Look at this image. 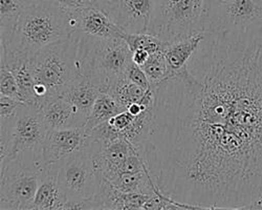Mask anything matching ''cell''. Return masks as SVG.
<instances>
[{"mask_svg": "<svg viewBox=\"0 0 262 210\" xmlns=\"http://www.w3.org/2000/svg\"><path fill=\"white\" fill-rule=\"evenodd\" d=\"M57 164V180L67 200L95 197L100 192L102 176L96 166L90 142L83 149Z\"/></svg>", "mask_w": 262, "mask_h": 210, "instance_id": "7", "label": "cell"}, {"mask_svg": "<svg viewBox=\"0 0 262 210\" xmlns=\"http://www.w3.org/2000/svg\"><path fill=\"white\" fill-rule=\"evenodd\" d=\"M53 2H55L64 11L70 13L95 5L96 0H53Z\"/></svg>", "mask_w": 262, "mask_h": 210, "instance_id": "30", "label": "cell"}, {"mask_svg": "<svg viewBox=\"0 0 262 210\" xmlns=\"http://www.w3.org/2000/svg\"><path fill=\"white\" fill-rule=\"evenodd\" d=\"M108 93L111 94L125 110L131 104H155V88L151 87L148 90L143 89L138 84L131 82L126 75L118 79L109 88Z\"/></svg>", "mask_w": 262, "mask_h": 210, "instance_id": "19", "label": "cell"}, {"mask_svg": "<svg viewBox=\"0 0 262 210\" xmlns=\"http://www.w3.org/2000/svg\"><path fill=\"white\" fill-rule=\"evenodd\" d=\"M123 111L126 110L121 107L119 102L111 94L108 92H103L97 98L91 114L87 118L86 124L84 125V129L89 134L96 126L115 117Z\"/></svg>", "mask_w": 262, "mask_h": 210, "instance_id": "20", "label": "cell"}, {"mask_svg": "<svg viewBox=\"0 0 262 210\" xmlns=\"http://www.w3.org/2000/svg\"><path fill=\"white\" fill-rule=\"evenodd\" d=\"M122 39L128 45L131 52L137 50L147 51L149 54H154L159 51H163L166 47V42L159 37L149 33H123Z\"/></svg>", "mask_w": 262, "mask_h": 210, "instance_id": "24", "label": "cell"}, {"mask_svg": "<svg viewBox=\"0 0 262 210\" xmlns=\"http://www.w3.org/2000/svg\"><path fill=\"white\" fill-rule=\"evenodd\" d=\"M151 196L143 194L123 193L116 188L111 181L104 177L101 179L98 198L101 209L109 210H139L144 209L146 202Z\"/></svg>", "mask_w": 262, "mask_h": 210, "instance_id": "14", "label": "cell"}, {"mask_svg": "<svg viewBox=\"0 0 262 210\" xmlns=\"http://www.w3.org/2000/svg\"><path fill=\"white\" fill-rule=\"evenodd\" d=\"M67 198L64 197L57 180V164L48 166L31 205V210H62Z\"/></svg>", "mask_w": 262, "mask_h": 210, "instance_id": "16", "label": "cell"}, {"mask_svg": "<svg viewBox=\"0 0 262 210\" xmlns=\"http://www.w3.org/2000/svg\"><path fill=\"white\" fill-rule=\"evenodd\" d=\"M90 142V137L83 128L51 130L43 146V162L48 167L58 163Z\"/></svg>", "mask_w": 262, "mask_h": 210, "instance_id": "12", "label": "cell"}, {"mask_svg": "<svg viewBox=\"0 0 262 210\" xmlns=\"http://www.w3.org/2000/svg\"><path fill=\"white\" fill-rule=\"evenodd\" d=\"M206 38L205 32L195 33L189 37L170 42L163 50L172 75L180 72L187 66L189 60L199 50Z\"/></svg>", "mask_w": 262, "mask_h": 210, "instance_id": "18", "label": "cell"}, {"mask_svg": "<svg viewBox=\"0 0 262 210\" xmlns=\"http://www.w3.org/2000/svg\"><path fill=\"white\" fill-rule=\"evenodd\" d=\"M69 14L71 34L80 32L100 38H122L124 33L101 9L92 5Z\"/></svg>", "mask_w": 262, "mask_h": 210, "instance_id": "11", "label": "cell"}, {"mask_svg": "<svg viewBox=\"0 0 262 210\" xmlns=\"http://www.w3.org/2000/svg\"><path fill=\"white\" fill-rule=\"evenodd\" d=\"M12 132L17 158L45 165L43 146L50 130L41 110L29 104L21 108L12 119Z\"/></svg>", "mask_w": 262, "mask_h": 210, "instance_id": "9", "label": "cell"}, {"mask_svg": "<svg viewBox=\"0 0 262 210\" xmlns=\"http://www.w3.org/2000/svg\"><path fill=\"white\" fill-rule=\"evenodd\" d=\"M157 0H96L101 9L125 33H148Z\"/></svg>", "mask_w": 262, "mask_h": 210, "instance_id": "10", "label": "cell"}, {"mask_svg": "<svg viewBox=\"0 0 262 210\" xmlns=\"http://www.w3.org/2000/svg\"><path fill=\"white\" fill-rule=\"evenodd\" d=\"M259 24H262V0H215L206 4L207 33H226Z\"/></svg>", "mask_w": 262, "mask_h": 210, "instance_id": "8", "label": "cell"}, {"mask_svg": "<svg viewBox=\"0 0 262 210\" xmlns=\"http://www.w3.org/2000/svg\"><path fill=\"white\" fill-rule=\"evenodd\" d=\"M112 183L123 193L152 196L160 192L155 181L152 180L148 170L136 174L123 175L114 180Z\"/></svg>", "mask_w": 262, "mask_h": 210, "instance_id": "21", "label": "cell"}, {"mask_svg": "<svg viewBox=\"0 0 262 210\" xmlns=\"http://www.w3.org/2000/svg\"><path fill=\"white\" fill-rule=\"evenodd\" d=\"M206 33L155 88L142 154L159 191L190 209H244L262 196V24Z\"/></svg>", "mask_w": 262, "mask_h": 210, "instance_id": "1", "label": "cell"}, {"mask_svg": "<svg viewBox=\"0 0 262 210\" xmlns=\"http://www.w3.org/2000/svg\"><path fill=\"white\" fill-rule=\"evenodd\" d=\"M134 119H135V116L131 115L130 112L126 110L109 120H107V122L111 124L112 128L116 131V133L118 134V137L121 138V133L128 128L130 123L134 121Z\"/></svg>", "mask_w": 262, "mask_h": 210, "instance_id": "29", "label": "cell"}, {"mask_svg": "<svg viewBox=\"0 0 262 210\" xmlns=\"http://www.w3.org/2000/svg\"><path fill=\"white\" fill-rule=\"evenodd\" d=\"M206 0H157L148 33L166 44L205 32Z\"/></svg>", "mask_w": 262, "mask_h": 210, "instance_id": "5", "label": "cell"}, {"mask_svg": "<svg viewBox=\"0 0 262 210\" xmlns=\"http://www.w3.org/2000/svg\"><path fill=\"white\" fill-rule=\"evenodd\" d=\"M63 210L65 209H101L100 201L98 195L91 198H82L75 200H67L63 205Z\"/></svg>", "mask_w": 262, "mask_h": 210, "instance_id": "28", "label": "cell"}, {"mask_svg": "<svg viewBox=\"0 0 262 210\" xmlns=\"http://www.w3.org/2000/svg\"><path fill=\"white\" fill-rule=\"evenodd\" d=\"M25 105H27V103L23 101L0 95V121L14 118L19 110L24 108Z\"/></svg>", "mask_w": 262, "mask_h": 210, "instance_id": "26", "label": "cell"}, {"mask_svg": "<svg viewBox=\"0 0 262 210\" xmlns=\"http://www.w3.org/2000/svg\"><path fill=\"white\" fill-rule=\"evenodd\" d=\"M0 95L23 101L16 78L3 59H0Z\"/></svg>", "mask_w": 262, "mask_h": 210, "instance_id": "25", "label": "cell"}, {"mask_svg": "<svg viewBox=\"0 0 262 210\" xmlns=\"http://www.w3.org/2000/svg\"><path fill=\"white\" fill-rule=\"evenodd\" d=\"M126 77L138 86L142 87L145 90H148L149 88H151L150 81L145 73V71L143 70L142 67L136 65L135 62H131L130 66L126 72Z\"/></svg>", "mask_w": 262, "mask_h": 210, "instance_id": "27", "label": "cell"}, {"mask_svg": "<svg viewBox=\"0 0 262 210\" xmlns=\"http://www.w3.org/2000/svg\"><path fill=\"white\" fill-rule=\"evenodd\" d=\"M78 34V74L92 78L103 92L126 75L133 62L131 50L122 38Z\"/></svg>", "mask_w": 262, "mask_h": 210, "instance_id": "4", "label": "cell"}, {"mask_svg": "<svg viewBox=\"0 0 262 210\" xmlns=\"http://www.w3.org/2000/svg\"><path fill=\"white\" fill-rule=\"evenodd\" d=\"M149 55L150 54L147 51L137 50V51L131 52V59H133V62H135L136 65L142 67L144 63L147 61Z\"/></svg>", "mask_w": 262, "mask_h": 210, "instance_id": "31", "label": "cell"}, {"mask_svg": "<svg viewBox=\"0 0 262 210\" xmlns=\"http://www.w3.org/2000/svg\"><path fill=\"white\" fill-rule=\"evenodd\" d=\"M145 71L151 87H158L160 83L173 76L169 70V66L163 51L150 54L147 61L142 66Z\"/></svg>", "mask_w": 262, "mask_h": 210, "instance_id": "23", "label": "cell"}, {"mask_svg": "<svg viewBox=\"0 0 262 210\" xmlns=\"http://www.w3.org/2000/svg\"><path fill=\"white\" fill-rule=\"evenodd\" d=\"M47 166L19 158L0 170V210H31Z\"/></svg>", "mask_w": 262, "mask_h": 210, "instance_id": "6", "label": "cell"}, {"mask_svg": "<svg viewBox=\"0 0 262 210\" xmlns=\"http://www.w3.org/2000/svg\"><path fill=\"white\" fill-rule=\"evenodd\" d=\"M26 0H0V46L10 41Z\"/></svg>", "mask_w": 262, "mask_h": 210, "instance_id": "22", "label": "cell"}, {"mask_svg": "<svg viewBox=\"0 0 262 210\" xmlns=\"http://www.w3.org/2000/svg\"><path fill=\"white\" fill-rule=\"evenodd\" d=\"M38 109L61 96L78 76V34L56 42L30 58Z\"/></svg>", "mask_w": 262, "mask_h": 210, "instance_id": "3", "label": "cell"}, {"mask_svg": "<svg viewBox=\"0 0 262 210\" xmlns=\"http://www.w3.org/2000/svg\"><path fill=\"white\" fill-rule=\"evenodd\" d=\"M211 2H215V0H206V4L207 3H211Z\"/></svg>", "mask_w": 262, "mask_h": 210, "instance_id": "32", "label": "cell"}, {"mask_svg": "<svg viewBox=\"0 0 262 210\" xmlns=\"http://www.w3.org/2000/svg\"><path fill=\"white\" fill-rule=\"evenodd\" d=\"M70 35L67 11L53 0H26L10 41L0 47L6 54L30 59Z\"/></svg>", "mask_w": 262, "mask_h": 210, "instance_id": "2", "label": "cell"}, {"mask_svg": "<svg viewBox=\"0 0 262 210\" xmlns=\"http://www.w3.org/2000/svg\"><path fill=\"white\" fill-rule=\"evenodd\" d=\"M0 59L7 63L14 74L23 101L38 108V98L35 92L36 83L29 65L30 59L25 56L9 55L4 52H0Z\"/></svg>", "mask_w": 262, "mask_h": 210, "instance_id": "17", "label": "cell"}, {"mask_svg": "<svg viewBox=\"0 0 262 210\" xmlns=\"http://www.w3.org/2000/svg\"><path fill=\"white\" fill-rule=\"evenodd\" d=\"M101 93H103V90L92 78L78 74L61 96L68 99L83 115L89 118L94 104Z\"/></svg>", "mask_w": 262, "mask_h": 210, "instance_id": "15", "label": "cell"}, {"mask_svg": "<svg viewBox=\"0 0 262 210\" xmlns=\"http://www.w3.org/2000/svg\"><path fill=\"white\" fill-rule=\"evenodd\" d=\"M40 110L50 131L83 128L87 121V117L62 96L47 101Z\"/></svg>", "mask_w": 262, "mask_h": 210, "instance_id": "13", "label": "cell"}]
</instances>
